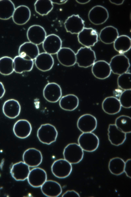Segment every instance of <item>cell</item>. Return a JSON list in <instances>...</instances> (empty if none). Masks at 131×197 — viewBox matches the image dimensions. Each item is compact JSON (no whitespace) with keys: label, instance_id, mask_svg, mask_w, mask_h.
<instances>
[{"label":"cell","instance_id":"1","mask_svg":"<svg viewBox=\"0 0 131 197\" xmlns=\"http://www.w3.org/2000/svg\"><path fill=\"white\" fill-rule=\"evenodd\" d=\"M75 54L76 63L80 67H90L93 65L96 59L95 52L91 47H81Z\"/></svg>","mask_w":131,"mask_h":197},{"label":"cell","instance_id":"2","mask_svg":"<svg viewBox=\"0 0 131 197\" xmlns=\"http://www.w3.org/2000/svg\"><path fill=\"white\" fill-rule=\"evenodd\" d=\"M58 135V131L55 126L49 123L41 125L38 129L37 133L40 141L47 145L55 142Z\"/></svg>","mask_w":131,"mask_h":197},{"label":"cell","instance_id":"3","mask_svg":"<svg viewBox=\"0 0 131 197\" xmlns=\"http://www.w3.org/2000/svg\"><path fill=\"white\" fill-rule=\"evenodd\" d=\"M78 141L83 151L88 152L96 150L100 143L98 137L92 132L82 133L79 136Z\"/></svg>","mask_w":131,"mask_h":197},{"label":"cell","instance_id":"4","mask_svg":"<svg viewBox=\"0 0 131 197\" xmlns=\"http://www.w3.org/2000/svg\"><path fill=\"white\" fill-rule=\"evenodd\" d=\"M63 155L64 159L72 164H77L82 160L84 155L83 150L75 143H70L64 148Z\"/></svg>","mask_w":131,"mask_h":197},{"label":"cell","instance_id":"5","mask_svg":"<svg viewBox=\"0 0 131 197\" xmlns=\"http://www.w3.org/2000/svg\"><path fill=\"white\" fill-rule=\"evenodd\" d=\"M109 64L111 72L119 75L127 72L130 66L128 58L124 55L121 54L112 57Z\"/></svg>","mask_w":131,"mask_h":197},{"label":"cell","instance_id":"6","mask_svg":"<svg viewBox=\"0 0 131 197\" xmlns=\"http://www.w3.org/2000/svg\"><path fill=\"white\" fill-rule=\"evenodd\" d=\"M53 174L56 177L63 179L68 176L72 170V166L70 163L64 159H60L55 161L51 166Z\"/></svg>","mask_w":131,"mask_h":197},{"label":"cell","instance_id":"7","mask_svg":"<svg viewBox=\"0 0 131 197\" xmlns=\"http://www.w3.org/2000/svg\"><path fill=\"white\" fill-rule=\"evenodd\" d=\"M107 9L104 6L97 5L92 7L88 14V19L93 24L101 25L105 23L109 18Z\"/></svg>","mask_w":131,"mask_h":197},{"label":"cell","instance_id":"8","mask_svg":"<svg viewBox=\"0 0 131 197\" xmlns=\"http://www.w3.org/2000/svg\"><path fill=\"white\" fill-rule=\"evenodd\" d=\"M98 37L96 30L92 28L84 27L77 36L80 43L87 47L94 46L98 42Z\"/></svg>","mask_w":131,"mask_h":197},{"label":"cell","instance_id":"9","mask_svg":"<svg viewBox=\"0 0 131 197\" xmlns=\"http://www.w3.org/2000/svg\"><path fill=\"white\" fill-rule=\"evenodd\" d=\"M97 121L96 118L89 114H84L78 119L77 126L82 133L92 132L96 128Z\"/></svg>","mask_w":131,"mask_h":197},{"label":"cell","instance_id":"10","mask_svg":"<svg viewBox=\"0 0 131 197\" xmlns=\"http://www.w3.org/2000/svg\"><path fill=\"white\" fill-rule=\"evenodd\" d=\"M46 35L44 28L38 25H34L30 26L27 32V36L29 42L37 45L43 43Z\"/></svg>","mask_w":131,"mask_h":197},{"label":"cell","instance_id":"11","mask_svg":"<svg viewBox=\"0 0 131 197\" xmlns=\"http://www.w3.org/2000/svg\"><path fill=\"white\" fill-rule=\"evenodd\" d=\"M42 44L45 52L51 55L57 54L61 48L62 41L58 36L51 34L46 36Z\"/></svg>","mask_w":131,"mask_h":197},{"label":"cell","instance_id":"12","mask_svg":"<svg viewBox=\"0 0 131 197\" xmlns=\"http://www.w3.org/2000/svg\"><path fill=\"white\" fill-rule=\"evenodd\" d=\"M43 93L44 98L47 101L53 103L57 102L62 95L60 86L54 82L47 84L43 89Z\"/></svg>","mask_w":131,"mask_h":197},{"label":"cell","instance_id":"13","mask_svg":"<svg viewBox=\"0 0 131 197\" xmlns=\"http://www.w3.org/2000/svg\"><path fill=\"white\" fill-rule=\"evenodd\" d=\"M84 21L79 15L69 16L64 23L66 31L72 34H78L85 27Z\"/></svg>","mask_w":131,"mask_h":197},{"label":"cell","instance_id":"14","mask_svg":"<svg viewBox=\"0 0 131 197\" xmlns=\"http://www.w3.org/2000/svg\"><path fill=\"white\" fill-rule=\"evenodd\" d=\"M46 171L40 168H36L30 171L27 179L28 183L32 187H41L47 180Z\"/></svg>","mask_w":131,"mask_h":197},{"label":"cell","instance_id":"15","mask_svg":"<svg viewBox=\"0 0 131 197\" xmlns=\"http://www.w3.org/2000/svg\"><path fill=\"white\" fill-rule=\"evenodd\" d=\"M42 158L41 152L33 148L26 150L23 155V162L31 167H36L39 165L42 162Z\"/></svg>","mask_w":131,"mask_h":197},{"label":"cell","instance_id":"16","mask_svg":"<svg viewBox=\"0 0 131 197\" xmlns=\"http://www.w3.org/2000/svg\"><path fill=\"white\" fill-rule=\"evenodd\" d=\"M91 71L94 76L101 80L108 78L111 73L109 63L103 60H100L95 62L92 65Z\"/></svg>","mask_w":131,"mask_h":197},{"label":"cell","instance_id":"17","mask_svg":"<svg viewBox=\"0 0 131 197\" xmlns=\"http://www.w3.org/2000/svg\"><path fill=\"white\" fill-rule=\"evenodd\" d=\"M58 60L62 65L70 67L76 63V54L71 48L61 47L57 53Z\"/></svg>","mask_w":131,"mask_h":197},{"label":"cell","instance_id":"18","mask_svg":"<svg viewBox=\"0 0 131 197\" xmlns=\"http://www.w3.org/2000/svg\"><path fill=\"white\" fill-rule=\"evenodd\" d=\"M19 55L27 60H35L39 54L38 47L29 42H26L19 46L18 51Z\"/></svg>","mask_w":131,"mask_h":197},{"label":"cell","instance_id":"19","mask_svg":"<svg viewBox=\"0 0 131 197\" xmlns=\"http://www.w3.org/2000/svg\"><path fill=\"white\" fill-rule=\"evenodd\" d=\"M107 135L111 143L115 146L122 144L126 139V134L119 130L114 124H110L108 126Z\"/></svg>","mask_w":131,"mask_h":197},{"label":"cell","instance_id":"20","mask_svg":"<svg viewBox=\"0 0 131 197\" xmlns=\"http://www.w3.org/2000/svg\"><path fill=\"white\" fill-rule=\"evenodd\" d=\"M29 167L23 162L14 164L10 171L13 178L17 181H23L27 179L30 171Z\"/></svg>","mask_w":131,"mask_h":197},{"label":"cell","instance_id":"21","mask_svg":"<svg viewBox=\"0 0 131 197\" xmlns=\"http://www.w3.org/2000/svg\"><path fill=\"white\" fill-rule=\"evenodd\" d=\"M13 131L18 138L24 139L28 137L31 133L32 128L30 123L25 119H20L15 123Z\"/></svg>","mask_w":131,"mask_h":197},{"label":"cell","instance_id":"22","mask_svg":"<svg viewBox=\"0 0 131 197\" xmlns=\"http://www.w3.org/2000/svg\"><path fill=\"white\" fill-rule=\"evenodd\" d=\"M31 15L29 8L25 5H21L15 8L12 18L14 22L19 25L25 24L29 20Z\"/></svg>","mask_w":131,"mask_h":197},{"label":"cell","instance_id":"23","mask_svg":"<svg viewBox=\"0 0 131 197\" xmlns=\"http://www.w3.org/2000/svg\"><path fill=\"white\" fill-rule=\"evenodd\" d=\"M36 66L39 70L46 72L50 70L54 64L52 55L46 52L39 53L35 60Z\"/></svg>","mask_w":131,"mask_h":197},{"label":"cell","instance_id":"24","mask_svg":"<svg viewBox=\"0 0 131 197\" xmlns=\"http://www.w3.org/2000/svg\"><path fill=\"white\" fill-rule=\"evenodd\" d=\"M2 110L4 114L7 117L10 119H14L19 115L21 106L17 101L12 99L4 102Z\"/></svg>","mask_w":131,"mask_h":197},{"label":"cell","instance_id":"25","mask_svg":"<svg viewBox=\"0 0 131 197\" xmlns=\"http://www.w3.org/2000/svg\"><path fill=\"white\" fill-rule=\"evenodd\" d=\"M102 106L104 112L110 115H114L118 113L122 107L119 99L113 96L106 97L102 102Z\"/></svg>","mask_w":131,"mask_h":197},{"label":"cell","instance_id":"26","mask_svg":"<svg viewBox=\"0 0 131 197\" xmlns=\"http://www.w3.org/2000/svg\"><path fill=\"white\" fill-rule=\"evenodd\" d=\"M42 193L48 197H57L62 193V190L60 185L52 180H46L41 186Z\"/></svg>","mask_w":131,"mask_h":197},{"label":"cell","instance_id":"27","mask_svg":"<svg viewBox=\"0 0 131 197\" xmlns=\"http://www.w3.org/2000/svg\"><path fill=\"white\" fill-rule=\"evenodd\" d=\"M119 35L118 30L116 28L112 26H108L101 30L99 37L102 43L109 44L113 43Z\"/></svg>","mask_w":131,"mask_h":197},{"label":"cell","instance_id":"28","mask_svg":"<svg viewBox=\"0 0 131 197\" xmlns=\"http://www.w3.org/2000/svg\"><path fill=\"white\" fill-rule=\"evenodd\" d=\"M13 60L14 71L17 73L29 72L33 68V60L25 59L19 55L16 56Z\"/></svg>","mask_w":131,"mask_h":197},{"label":"cell","instance_id":"29","mask_svg":"<svg viewBox=\"0 0 131 197\" xmlns=\"http://www.w3.org/2000/svg\"><path fill=\"white\" fill-rule=\"evenodd\" d=\"M79 103L78 98L73 94H68L61 97L59 101V105L62 109L72 111L75 109Z\"/></svg>","mask_w":131,"mask_h":197},{"label":"cell","instance_id":"30","mask_svg":"<svg viewBox=\"0 0 131 197\" xmlns=\"http://www.w3.org/2000/svg\"><path fill=\"white\" fill-rule=\"evenodd\" d=\"M130 38L126 35L119 36L113 43L115 50L121 54L127 52L131 48Z\"/></svg>","mask_w":131,"mask_h":197},{"label":"cell","instance_id":"31","mask_svg":"<svg viewBox=\"0 0 131 197\" xmlns=\"http://www.w3.org/2000/svg\"><path fill=\"white\" fill-rule=\"evenodd\" d=\"M15 8L10 0H0V19L8 20L12 17Z\"/></svg>","mask_w":131,"mask_h":197},{"label":"cell","instance_id":"32","mask_svg":"<svg viewBox=\"0 0 131 197\" xmlns=\"http://www.w3.org/2000/svg\"><path fill=\"white\" fill-rule=\"evenodd\" d=\"M125 162L121 158L116 157L111 159L108 163V168L110 172L116 175L124 172Z\"/></svg>","mask_w":131,"mask_h":197},{"label":"cell","instance_id":"33","mask_svg":"<svg viewBox=\"0 0 131 197\" xmlns=\"http://www.w3.org/2000/svg\"><path fill=\"white\" fill-rule=\"evenodd\" d=\"M36 12L43 16L47 15L52 9L53 6L51 0H37L34 4Z\"/></svg>","mask_w":131,"mask_h":197},{"label":"cell","instance_id":"34","mask_svg":"<svg viewBox=\"0 0 131 197\" xmlns=\"http://www.w3.org/2000/svg\"><path fill=\"white\" fill-rule=\"evenodd\" d=\"M14 71L13 60L4 56L0 58V73L5 75H10Z\"/></svg>","mask_w":131,"mask_h":197},{"label":"cell","instance_id":"35","mask_svg":"<svg viewBox=\"0 0 131 197\" xmlns=\"http://www.w3.org/2000/svg\"><path fill=\"white\" fill-rule=\"evenodd\" d=\"M131 119L130 116L125 115H122L117 117L116 119L115 124L120 130L124 133L131 132Z\"/></svg>","mask_w":131,"mask_h":197},{"label":"cell","instance_id":"36","mask_svg":"<svg viewBox=\"0 0 131 197\" xmlns=\"http://www.w3.org/2000/svg\"><path fill=\"white\" fill-rule=\"evenodd\" d=\"M131 73L126 72L119 75L117 82L118 87L124 90H131Z\"/></svg>","mask_w":131,"mask_h":197},{"label":"cell","instance_id":"37","mask_svg":"<svg viewBox=\"0 0 131 197\" xmlns=\"http://www.w3.org/2000/svg\"><path fill=\"white\" fill-rule=\"evenodd\" d=\"M131 90H124L120 95L119 100L121 106L126 108L131 107Z\"/></svg>","mask_w":131,"mask_h":197},{"label":"cell","instance_id":"38","mask_svg":"<svg viewBox=\"0 0 131 197\" xmlns=\"http://www.w3.org/2000/svg\"><path fill=\"white\" fill-rule=\"evenodd\" d=\"M124 172L127 176L131 178V159H127L125 162Z\"/></svg>","mask_w":131,"mask_h":197},{"label":"cell","instance_id":"39","mask_svg":"<svg viewBox=\"0 0 131 197\" xmlns=\"http://www.w3.org/2000/svg\"><path fill=\"white\" fill-rule=\"evenodd\" d=\"M63 197H80L79 194L74 190H68L65 192L62 195Z\"/></svg>","mask_w":131,"mask_h":197},{"label":"cell","instance_id":"40","mask_svg":"<svg viewBox=\"0 0 131 197\" xmlns=\"http://www.w3.org/2000/svg\"><path fill=\"white\" fill-rule=\"evenodd\" d=\"M5 91V90L3 84L0 82V98L4 96Z\"/></svg>","mask_w":131,"mask_h":197},{"label":"cell","instance_id":"41","mask_svg":"<svg viewBox=\"0 0 131 197\" xmlns=\"http://www.w3.org/2000/svg\"><path fill=\"white\" fill-rule=\"evenodd\" d=\"M109 1L112 4L117 5H119L122 4L124 2V1L110 0Z\"/></svg>","mask_w":131,"mask_h":197},{"label":"cell","instance_id":"42","mask_svg":"<svg viewBox=\"0 0 131 197\" xmlns=\"http://www.w3.org/2000/svg\"><path fill=\"white\" fill-rule=\"evenodd\" d=\"M52 3H53L57 4L59 5H61L63 4L66 3L68 1L66 0H51Z\"/></svg>","mask_w":131,"mask_h":197},{"label":"cell","instance_id":"43","mask_svg":"<svg viewBox=\"0 0 131 197\" xmlns=\"http://www.w3.org/2000/svg\"><path fill=\"white\" fill-rule=\"evenodd\" d=\"M76 1L78 3L81 4H84L89 2L90 0H76Z\"/></svg>","mask_w":131,"mask_h":197}]
</instances>
